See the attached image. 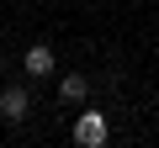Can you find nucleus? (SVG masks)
Masks as SVG:
<instances>
[{"mask_svg": "<svg viewBox=\"0 0 159 148\" xmlns=\"http://www.w3.org/2000/svg\"><path fill=\"white\" fill-rule=\"evenodd\" d=\"M74 143H80V148H101V143H106V111H80Z\"/></svg>", "mask_w": 159, "mask_h": 148, "instance_id": "1", "label": "nucleus"}, {"mask_svg": "<svg viewBox=\"0 0 159 148\" xmlns=\"http://www.w3.org/2000/svg\"><path fill=\"white\" fill-rule=\"evenodd\" d=\"M21 69L32 74V80H48V74L58 69V58H53V48H48V42H32V48H27V58H21Z\"/></svg>", "mask_w": 159, "mask_h": 148, "instance_id": "3", "label": "nucleus"}, {"mask_svg": "<svg viewBox=\"0 0 159 148\" xmlns=\"http://www.w3.org/2000/svg\"><path fill=\"white\" fill-rule=\"evenodd\" d=\"M0 116H6V122H27L32 116V95L21 85H6V90H0Z\"/></svg>", "mask_w": 159, "mask_h": 148, "instance_id": "2", "label": "nucleus"}, {"mask_svg": "<svg viewBox=\"0 0 159 148\" xmlns=\"http://www.w3.org/2000/svg\"><path fill=\"white\" fill-rule=\"evenodd\" d=\"M85 95H90V80H85V74H64V80H58V101H69V106H80Z\"/></svg>", "mask_w": 159, "mask_h": 148, "instance_id": "4", "label": "nucleus"}]
</instances>
